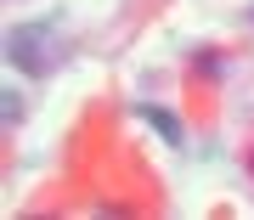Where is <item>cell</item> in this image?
<instances>
[{
  "instance_id": "obj_1",
  "label": "cell",
  "mask_w": 254,
  "mask_h": 220,
  "mask_svg": "<svg viewBox=\"0 0 254 220\" xmlns=\"http://www.w3.org/2000/svg\"><path fill=\"white\" fill-rule=\"evenodd\" d=\"M136 113H141V124H153V130H158V136L170 141V147H181V124H175V113H164V108H153V102H141Z\"/></svg>"
}]
</instances>
